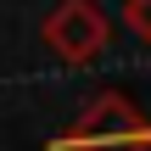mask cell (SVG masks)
I'll use <instances>...</instances> for the list:
<instances>
[{"label": "cell", "instance_id": "2", "mask_svg": "<svg viewBox=\"0 0 151 151\" xmlns=\"http://www.w3.org/2000/svg\"><path fill=\"white\" fill-rule=\"evenodd\" d=\"M39 39L50 45L56 62L84 67V62H95V56L112 45V17H106L95 0H56L50 17H45V28H39Z\"/></svg>", "mask_w": 151, "mask_h": 151}, {"label": "cell", "instance_id": "3", "mask_svg": "<svg viewBox=\"0 0 151 151\" xmlns=\"http://www.w3.org/2000/svg\"><path fill=\"white\" fill-rule=\"evenodd\" d=\"M123 22H129L134 39H146V45H151V0H123Z\"/></svg>", "mask_w": 151, "mask_h": 151}, {"label": "cell", "instance_id": "1", "mask_svg": "<svg viewBox=\"0 0 151 151\" xmlns=\"http://www.w3.org/2000/svg\"><path fill=\"white\" fill-rule=\"evenodd\" d=\"M50 151H151V123L134 95L95 90L73 112V123L50 140Z\"/></svg>", "mask_w": 151, "mask_h": 151}]
</instances>
